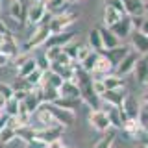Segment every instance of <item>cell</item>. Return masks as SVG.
<instances>
[{
    "instance_id": "d6a6232c",
    "label": "cell",
    "mask_w": 148,
    "mask_h": 148,
    "mask_svg": "<svg viewBox=\"0 0 148 148\" xmlns=\"http://www.w3.org/2000/svg\"><path fill=\"white\" fill-rule=\"evenodd\" d=\"M80 48H82V45L80 43H69L67 46H63V54L67 56V58H71L74 63H76V58H78V52H80Z\"/></svg>"
},
{
    "instance_id": "9c48e42d",
    "label": "cell",
    "mask_w": 148,
    "mask_h": 148,
    "mask_svg": "<svg viewBox=\"0 0 148 148\" xmlns=\"http://www.w3.org/2000/svg\"><path fill=\"white\" fill-rule=\"evenodd\" d=\"M76 35H78V32H74V30H71V32L67 30V32H61V34H52V35H50V39L46 41V48H48V46L63 48V46H67L69 43H72Z\"/></svg>"
},
{
    "instance_id": "f35d334b",
    "label": "cell",
    "mask_w": 148,
    "mask_h": 148,
    "mask_svg": "<svg viewBox=\"0 0 148 148\" xmlns=\"http://www.w3.org/2000/svg\"><path fill=\"white\" fill-rule=\"evenodd\" d=\"M108 6L113 8L120 17H126V11H124V6H122V0H108Z\"/></svg>"
},
{
    "instance_id": "7bdbcfd3",
    "label": "cell",
    "mask_w": 148,
    "mask_h": 148,
    "mask_svg": "<svg viewBox=\"0 0 148 148\" xmlns=\"http://www.w3.org/2000/svg\"><path fill=\"white\" fill-rule=\"evenodd\" d=\"M0 96H4L6 100H9L13 96V89L11 85H8V83H0Z\"/></svg>"
},
{
    "instance_id": "603a6c76",
    "label": "cell",
    "mask_w": 148,
    "mask_h": 148,
    "mask_svg": "<svg viewBox=\"0 0 148 148\" xmlns=\"http://www.w3.org/2000/svg\"><path fill=\"white\" fill-rule=\"evenodd\" d=\"M15 133H17V139H22V141H24V145H26V143H30V141H35V139H37V133H39V130H35L34 126L26 124V126L15 130Z\"/></svg>"
},
{
    "instance_id": "e0dca14e",
    "label": "cell",
    "mask_w": 148,
    "mask_h": 148,
    "mask_svg": "<svg viewBox=\"0 0 148 148\" xmlns=\"http://www.w3.org/2000/svg\"><path fill=\"white\" fill-rule=\"evenodd\" d=\"M130 50H132V48H130V46H126V45H119L117 48H111V50H104V52H102V54H104L106 58H108L109 61L113 63L115 67H117V65H119V63H120V61H122V59H124V58H126V56L130 54Z\"/></svg>"
},
{
    "instance_id": "7dc6e473",
    "label": "cell",
    "mask_w": 148,
    "mask_h": 148,
    "mask_svg": "<svg viewBox=\"0 0 148 148\" xmlns=\"http://www.w3.org/2000/svg\"><path fill=\"white\" fill-rule=\"evenodd\" d=\"M6 35H11V30H9L8 24L0 18V37H6Z\"/></svg>"
},
{
    "instance_id": "7c38bea8",
    "label": "cell",
    "mask_w": 148,
    "mask_h": 148,
    "mask_svg": "<svg viewBox=\"0 0 148 148\" xmlns=\"http://www.w3.org/2000/svg\"><path fill=\"white\" fill-rule=\"evenodd\" d=\"M59 96L61 98H69V100H82V92H80V87L74 80H67L63 82V85L59 87Z\"/></svg>"
},
{
    "instance_id": "8992f818",
    "label": "cell",
    "mask_w": 148,
    "mask_h": 148,
    "mask_svg": "<svg viewBox=\"0 0 148 148\" xmlns=\"http://www.w3.org/2000/svg\"><path fill=\"white\" fill-rule=\"evenodd\" d=\"M119 113H120V117H122V122L128 120V119H137L139 113H141V102H139L135 96L128 95L126 98H124L122 106L119 108Z\"/></svg>"
},
{
    "instance_id": "4316f807",
    "label": "cell",
    "mask_w": 148,
    "mask_h": 148,
    "mask_svg": "<svg viewBox=\"0 0 148 148\" xmlns=\"http://www.w3.org/2000/svg\"><path fill=\"white\" fill-rule=\"evenodd\" d=\"M120 18H122V17H120L113 8H109L108 4H106V6H104V26L106 28H111L113 24H117Z\"/></svg>"
},
{
    "instance_id": "9a60e30c",
    "label": "cell",
    "mask_w": 148,
    "mask_h": 148,
    "mask_svg": "<svg viewBox=\"0 0 148 148\" xmlns=\"http://www.w3.org/2000/svg\"><path fill=\"white\" fill-rule=\"evenodd\" d=\"M9 15H11V18L15 22H18V24H26V15H28L26 2H22V0L11 2V6H9Z\"/></svg>"
},
{
    "instance_id": "52a82bcc",
    "label": "cell",
    "mask_w": 148,
    "mask_h": 148,
    "mask_svg": "<svg viewBox=\"0 0 148 148\" xmlns=\"http://www.w3.org/2000/svg\"><path fill=\"white\" fill-rule=\"evenodd\" d=\"M128 96L126 89H113V91H104L100 95V102H104L109 108H120L124 98Z\"/></svg>"
},
{
    "instance_id": "83f0119b",
    "label": "cell",
    "mask_w": 148,
    "mask_h": 148,
    "mask_svg": "<svg viewBox=\"0 0 148 148\" xmlns=\"http://www.w3.org/2000/svg\"><path fill=\"white\" fill-rule=\"evenodd\" d=\"M18 113H21V102H17L11 96L9 100H6V106H4V115H8L9 119H15Z\"/></svg>"
},
{
    "instance_id": "30bf717a",
    "label": "cell",
    "mask_w": 148,
    "mask_h": 148,
    "mask_svg": "<svg viewBox=\"0 0 148 148\" xmlns=\"http://www.w3.org/2000/svg\"><path fill=\"white\" fill-rule=\"evenodd\" d=\"M111 32L115 34V37L120 41V39H128L130 35L133 34V26H132V18L130 17H122L117 24H113L109 28Z\"/></svg>"
},
{
    "instance_id": "4fadbf2b",
    "label": "cell",
    "mask_w": 148,
    "mask_h": 148,
    "mask_svg": "<svg viewBox=\"0 0 148 148\" xmlns=\"http://www.w3.org/2000/svg\"><path fill=\"white\" fill-rule=\"evenodd\" d=\"M137 59H139V56L133 52V50H130V54L126 56V58L120 61L117 67H115V71H117V76L120 78H124L126 74L130 72H133V67H135V63H137Z\"/></svg>"
},
{
    "instance_id": "60d3db41",
    "label": "cell",
    "mask_w": 148,
    "mask_h": 148,
    "mask_svg": "<svg viewBox=\"0 0 148 148\" xmlns=\"http://www.w3.org/2000/svg\"><path fill=\"white\" fill-rule=\"evenodd\" d=\"M137 120H139V124H141V130H145V132L148 133V111L146 109H141Z\"/></svg>"
},
{
    "instance_id": "f6af8a7d",
    "label": "cell",
    "mask_w": 148,
    "mask_h": 148,
    "mask_svg": "<svg viewBox=\"0 0 148 148\" xmlns=\"http://www.w3.org/2000/svg\"><path fill=\"white\" fill-rule=\"evenodd\" d=\"M89 52H91V48H89V46H87V45H82L80 52H78V58H76V63L80 65V63L83 61V59H85L87 56H89Z\"/></svg>"
},
{
    "instance_id": "db71d44e",
    "label": "cell",
    "mask_w": 148,
    "mask_h": 148,
    "mask_svg": "<svg viewBox=\"0 0 148 148\" xmlns=\"http://www.w3.org/2000/svg\"><path fill=\"white\" fill-rule=\"evenodd\" d=\"M143 102L148 104V82H146V85H145V92H143Z\"/></svg>"
},
{
    "instance_id": "8d00e7d4",
    "label": "cell",
    "mask_w": 148,
    "mask_h": 148,
    "mask_svg": "<svg viewBox=\"0 0 148 148\" xmlns=\"http://www.w3.org/2000/svg\"><path fill=\"white\" fill-rule=\"evenodd\" d=\"M9 85H11L13 91H26V92L32 91V85L26 82V78H17V80L13 82V83H9Z\"/></svg>"
},
{
    "instance_id": "c3c4849f",
    "label": "cell",
    "mask_w": 148,
    "mask_h": 148,
    "mask_svg": "<svg viewBox=\"0 0 148 148\" xmlns=\"http://www.w3.org/2000/svg\"><path fill=\"white\" fill-rule=\"evenodd\" d=\"M28 92H30V91H28ZM28 92H26V91H13V98H15L17 102H22V100L26 98Z\"/></svg>"
},
{
    "instance_id": "e575fe53",
    "label": "cell",
    "mask_w": 148,
    "mask_h": 148,
    "mask_svg": "<svg viewBox=\"0 0 148 148\" xmlns=\"http://www.w3.org/2000/svg\"><path fill=\"white\" fill-rule=\"evenodd\" d=\"M43 74H45L43 71H39V69H35V71H34V72L30 74V76L26 78V82H28V83L32 85V89H34V87H39V85H41V82H43Z\"/></svg>"
},
{
    "instance_id": "d6986e66",
    "label": "cell",
    "mask_w": 148,
    "mask_h": 148,
    "mask_svg": "<svg viewBox=\"0 0 148 148\" xmlns=\"http://www.w3.org/2000/svg\"><path fill=\"white\" fill-rule=\"evenodd\" d=\"M132 45H133V52L135 54H141V56H145L148 54V37L146 35H143L141 32H133L132 35Z\"/></svg>"
},
{
    "instance_id": "ac0fdd59",
    "label": "cell",
    "mask_w": 148,
    "mask_h": 148,
    "mask_svg": "<svg viewBox=\"0 0 148 148\" xmlns=\"http://www.w3.org/2000/svg\"><path fill=\"white\" fill-rule=\"evenodd\" d=\"M63 126H59V124H52V126L45 128V130H39V133H37V139H41L43 143L48 145L50 141H56V139H61V132H63Z\"/></svg>"
},
{
    "instance_id": "484cf974",
    "label": "cell",
    "mask_w": 148,
    "mask_h": 148,
    "mask_svg": "<svg viewBox=\"0 0 148 148\" xmlns=\"http://www.w3.org/2000/svg\"><path fill=\"white\" fill-rule=\"evenodd\" d=\"M122 130H124V133H126L128 137L135 139V135L141 132V124H139L137 119H128V120L122 122Z\"/></svg>"
},
{
    "instance_id": "91938a15",
    "label": "cell",
    "mask_w": 148,
    "mask_h": 148,
    "mask_svg": "<svg viewBox=\"0 0 148 148\" xmlns=\"http://www.w3.org/2000/svg\"><path fill=\"white\" fill-rule=\"evenodd\" d=\"M11 2H17V0H11Z\"/></svg>"
},
{
    "instance_id": "6da1fadb",
    "label": "cell",
    "mask_w": 148,
    "mask_h": 148,
    "mask_svg": "<svg viewBox=\"0 0 148 148\" xmlns=\"http://www.w3.org/2000/svg\"><path fill=\"white\" fill-rule=\"evenodd\" d=\"M50 35H52V32L48 30V26H45V24H39L34 30V34L30 35V39L24 43V46H21V52H24L28 54L30 50H35V48H39L41 45H46V41L50 39Z\"/></svg>"
},
{
    "instance_id": "f5cc1de1",
    "label": "cell",
    "mask_w": 148,
    "mask_h": 148,
    "mask_svg": "<svg viewBox=\"0 0 148 148\" xmlns=\"http://www.w3.org/2000/svg\"><path fill=\"white\" fill-rule=\"evenodd\" d=\"M9 61H11V59H9L6 54H2V52H0V67H6V65H8Z\"/></svg>"
},
{
    "instance_id": "6f0895ef",
    "label": "cell",
    "mask_w": 148,
    "mask_h": 148,
    "mask_svg": "<svg viewBox=\"0 0 148 148\" xmlns=\"http://www.w3.org/2000/svg\"><path fill=\"white\" fill-rule=\"evenodd\" d=\"M63 148H71V146H63Z\"/></svg>"
},
{
    "instance_id": "277c9868",
    "label": "cell",
    "mask_w": 148,
    "mask_h": 148,
    "mask_svg": "<svg viewBox=\"0 0 148 148\" xmlns=\"http://www.w3.org/2000/svg\"><path fill=\"white\" fill-rule=\"evenodd\" d=\"M46 109H48V113L52 115V119H54V122L56 124H59V126H63V128H69V126H72L74 124V111H69V109H61V108H56L54 104H46L45 106Z\"/></svg>"
},
{
    "instance_id": "ee69618b",
    "label": "cell",
    "mask_w": 148,
    "mask_h": 148,
    "mask_svg": "<svg viewBox=\"0 0 148 148\" xmlns=\"http://www.w3.org/2000/svg\"><path fill=\"white\" fill-rule=\"evenodd\" d=\"M92 91L96 92V95H102V92L106 91V87H104V83H102V78H92Z\"/></svg>"
},
{
    "instance_id": "5bb4252c",
    "label": "cell",
    "mask_w": 148,
    "mask_h": 148,
    "mask_svg": "<svg viewBox=\"0 0 148 148\" xmlns=\"http://www.w3.org/2000/svg\"><path fill=\"white\" fill-rule=\"evenodd\" d=\"M113 69H115V65L111 63L104 54H100L98 59H96L95 69H92V72H91V76H95V78H104V76H108V74H111V71H113Z\"/></svg>"
},
{
    "instance_id": "5b68a950",
    "label": "cell",
    "mask_w": 148,
    "mask_h": 148,
    "mask_svg": "<svg viewBox=\"0 0 148 148\" xmlns=\"http://www.w3.org/2000/svg\"><path fill=\"white\" fill-rule=\"evenodd\" d=\"M87 120H89L91 128L95 130V132H98V133H106V132L111 128V124H109V120H108V115H106V111L102 109V108L91 109V113H89V117H87Z\"/></svg>"
},
{
    "instance_id": "816d5d0a",
    "label": "cell",
    "mask_w": 148,
    "mask_h": 148,
    "mask_svg": "<svg viewBox=\"0 0 148 148\" xmlns=\"http://www.w3.org/2000/svg\"><path fill=\"white\" fill-rule=\"evenodd\" d=\"M8 124H9V117H8V115H0V132H2V130L4 128H6L8 126Z\"/></svg>"
},
{
    "instance_id": "74e56055",
    "label": "cell",
    "mask_w": 148,
    "mask_h": 148,
    "mask_svg": "<svg viewBox=\"0 0 148 148\" xmlns=\"http://www.w3.org/2000/svg\"><path fill=\"white\" fill-rule=\"evenodd\" d=\"M59 54H61V48H58V46H48V48H46V52H45V58L48 59L50 63H54L56 59H58Z\"/></svg>"
},
{
    "instance_id": "4dcf8cb0",
    "label": "cell",
    "mask_w": 148,
    "mask_h": 148,
    "mask_svg": "<svg viewBox=\"0 0 148 148\" xmlns=\"http://www.w3.org/2000/svg\"><path fill=\"white\" fill-rule=\"evenodd\" d=\"M98 52H95V50H91V52H89V56H87V58L85 59H83V61L80 63V67L83 69V71H85V72H92V69H95V65H96V59H98Z\"/></svg>"
},
{
    "instance_id": "44dd1931",
    "label": "cell",
    "mask_w": 148,
    "mask_h": 148,
    "mask_svg": "<svg viewBox=\"0 0 148 148\" xmlns=\"http://www.w3.org/2000/svg\"><path fill=\"white\" fill-rule=\"evenodd\" d=\"M100 32V39H102V45H104V50H111V48H117V46L120 45V41L115 37V34L109 30V28L106 26H100L98 28Z\"/></svg>"
},
{
    "instance_id": "b9f144b4",
    "label": "cell",
    "mask_w": 148,
    "mask_h": 148,
    "mask_svg": "<svg viewBox=\"0 0 148 148\" xmlns=\"http://www.w3.org/2000/svg\"><path fill=\"white\" fill-rule=\"evenodd\" d=\"M35 59H37V69H39V71H43V72H48L50 71L52 63H50L45 56H43V58H35Z\"/></svg>"
},
{
    "instance_id": "7a4b0ae2",
    "label": "cell",
    "mask_w": 148,
    "mask_h": 148,
    "mask_svg": "<svg viewBox=\"0 0 148 148\" xmlns=\"http://www.w3.org/2000/svg\"><path fill=\"white\" fill-rule=\"evenodd\" d=\"M76 21H78V13H72V11L56 13V15H52V18L48 22V30L52 34H61V32H67V28L72 26Z\"/></svg>"
},
{
    "instance_id": "680465c9",
    "label": "cell",
    "mask_w": 148,
    "mask_h": 148,
    "mask_svg": "<svg viewBox=\"0 0 148 148\" xmlns=\"http://www.w3.org/2000/svg\"><path fill=\"white\" fill-rule=\"evenodd\" d=\"M0 6H2V0H0Z\"/></svg>"
},
{
    "instance_id": "2e32d148",
    "label": "cell",
    "mask_w": 148,
    "mask_h": 148,
    "mask_svg": "<svg viewBox=\"0 0 148 148\" xmlns=\"http://www.w3.org/2000/svg\"><path fill=\"white\" fill-rule=\"evenodd\" d=\"M126 17H143V13L146 11L145 0H122Z\"/></svg>"
},
{
    "instance_id": "681fc988",
    "label": "cell",
    "mask_w": 148,
    "mask_h": 148,
    "mask_svg": "<svg viewBox=\"0 0 148 148\" xmlns=\"http://www.w3.org/2000/svg\"><path fill=\"white\" fill-rule=\"evenodd\" d=\"M139 32L148 37V17H143V24H141V28H139Z\"/></svg>"
},
{
    "instance_id": "ffe728a7",
    "label": "cell",
    "mask_w": 148,
    "mask_h": 148,
    "mask_svg": "<svg viewBox=\"0 0 148 148\" xmlns=\"http://www.w3.org/2000/svg\"><path fill=\"white\" fill-rule=\"evenodd\" d=\"M133 74H135V80L141 85H146L148 82V58H139L135 67H133Z\"/></svg>"
},
{
    "instance_id": "ba28073f",
    "label": "cell",
    "mask_w": 148,
    "mask_h": 148,
    "mask_svg": "<svg viewBox=\"0 0 148 148\" xmlns=\"http://www.w3.org/2000/svg\"><path fill=\"white\" fill-rule=\"evenodd\" d=\"M0 52L6 54L9 59H15L17 56H21V46H18L15 35H6V37H0Z\"/></svg>"
},
{
    "instance_id": "d590c367",
    "label": "cell",
    "mask_w": 148,
    "mask_h": 148,
    "mask_svg": "<svg viewBox=\"0 0 148 148\" xmlns=\"http://www.w3.org/2000/svg\"><path fill=\"white\" fill-rule=\"evenodd\" d=\"M54 106H56V108H61V109L74 111V109H76V100H69V98H61V96H59V98L54 102Z\"/></svg>"
},
{
    "instance_id": "11a10c76",
    "label": "cell",
    "mask_w": 148,
    "mask_h": 148,
    "mask_svg": "<svg viewBox=\"0 0 148 148\" xmlns=\"http://www.w3.org/2000/svg\"><path fill=\"white\" fill-rule=\"evenodd\" d=\"M4 106H6V98L0 96V113H4Z\"/></svg>"
},
{
    "instance_id": "f546056e",
    "label": "cell",
    "mask_w": 148,
    "mask_h": 148,
    "mask_svg": "<svg viewBox=\"0 0 148 148\" xmlns=\"http://www.w3.org/2000/svg\"><path fill=\"white\" fill-rule=\"evenodd\" d=\"M15 139H17V133H15V128H13L11 124H8V126L0 132V145H9V143H13Z\"/></svg>"
},
{
    "instance_id": "d4e9b609",
    "label": "cell",
    "mask_w": 148,
    "mask_h": 148,
    "mask_svg": "<svg viewBox=\"0 0 148 148\" xmlns=\"http://www.w3.org/2000/svg\"><path fill=\"white\" fill-rule=\"evenodd\" d=\"M35 69H37V59L35 58H28L21 67H17V78H28Z\"/></svg>"
},
{
    "instance_id": "ab89813d",
    "label": "cell",
    "mask_w": 148,
    "mask_h": 148,
    "mask_svg": "<svg viewBox=\"0 0 148 148\" xmlns=\"http://www.w3.org/2000/svg\"><path fill=\"white\" fill-rule=\"evenodd\" d=\"M133 141H137L141 148H148V133L145 132V130H141V132L135 135V139H133Z\"/></svg>"
},
{
    "instance_id": "3957f363",
    "label": "cell",
    "mask_w": 148,
    "mask_h": 148,
    "mask_svg": "<svg viewBox=\"0 0 148 148\" xmlns=\"http://www.w3.org/2000/svg\"><path fill=\"white\" fill-rule=\"evenodd\" d=\"M48 13L46 9V0H34L32 6L28 8V15H26V24L28 26H39L43 24V18Z\"/></svg>"
},
{
    "instance_id": "836d02e7",
    "label": "cell",
    "mask_w": 148,
    "mask_h": 148,
    "mask_svg": "<svg viewBox=\"0 0 148 148\" xmlns=\"http://www.w3.org/2000/svg\"><path fill=\"white\" fill-rule=\"evenodd\" d=\"M65 4H67V0H46V9H48V13L56 15V13H61Z\"/></svg>"
},
{
    "instance_id": "9f6ffc18",
    "label": "cell",
    "mask_w": 148,
    "mask_h": 148,
    "mask_svg": "<svg viewBox=\"0 0 148 148\" xmlns=\"http://www.w3.org/2000/svg\"><path fill=\"white\" fill-rule=\"evenodd\" d=\"M71 2H82V0H71Z\"/></svg>"
},
{
    "instance_id": "1f68e13d",
    "label": "cell",
    "mask_w": 148,
    "mask_h": 148,
    "mask_svg": "<svg viewBox=\"0 0 148 148\" xmlns=\"http://www.w3.org/2000/svg\"><path fill=\"white\" fill-rule=\"evenodd\" d=\"M115 139H117V135H115L113 132H106L104 137L98 139L92 148H111V146H113V143H115Z\"/></svg>"
},
{
    "instance_id": "bcb514c9",
    "label": "cell",
    "mask_w": 148,
    "mask_h": 148,
    "mask_svg": "<svg viewBox=\"0 0 148 148\" xmlns=\"http://www.w3.org/2000/svg\"><path fill=\"white\" fill-rule=\"evenodd\" d=\"M24 148H46V143H43L41 139H35V141H30L26 143Z\"/></svg>"
},
{
    "instance_id": "7402d4cb",
    "label": "cell",
    "mask_w": 148,
    "mask_h": 148,
    "mask_svg": "<svg viewBox=\"0 0 148 148\" xmlns=\"http://www.w3.org/2000/svg\"><path fill=\"white\" fill-rule=\"evenodd\" d=\"M87 46H89L91 50H95V52L102 54L104 52V45H102V39H100V32L98 28H92V30L89 32V35H87Z\"/></svg>"
},
{
    "instance_id": "cb8c5ba5",
    "label": "cell",
    "mask_w": 148,
    "mask_h": 148,
    "mask_svg": "<svg viewBox=\"0 0 148 148\" xmlns=\"http://www.w3.org/2000/svg\"><path fill=\"white\" fill-rule=\"evenodd\" d=\"M106 91H113V89H124V78L117 76V74H108L102 78Z\"/></svg>"
},
{
    "instance_id": "f907efd6",
    "label": "cell",
    "mask_w": 148,
    "mask_h": 148,
    "mask_svg": "<svg viewBox=\"0 0 148 148\" xmlns=\"http://www.w3.org/2000/svg\"><path fill=\"white\" fill-rule=\"evenodd\" d=\"M65 145H63V141L61 139H56V141H50L48 145H46V148H63Z\"/></svg>"
},
{
    "instance_id": "f1b7e54d",
    "label": "cell",
    "mask_w": 148,
    "mask_h": 148,
    "mask_svg": "<svg viewBox=\"0 0 148 148\" xmlns=\"http://www.w3.org/2000/svg\"><path fill=\"white\" fill-rule=\"evenodd\" d=\"M106 111V115H108V120H109V124L113 128H122V117H120V113H119V108H109L108 106V109H104Z\"/></svg>"
},
{
    "instance_id": "8fae6325",
    "label": "cell",
    "mask_w": 148,
    "mask_h": 148,
    "mask_svg": "<svg viewBox=\"0 0 148 148\" xmlns=\"http://www.w3.org/2000/svg\"><path fill=\"white\" fill-rule=\"evenodd\" d=\"M41 100H39V95H37V91L35 89H32L30 92L26 95V98L21 102V111H24V113H28L32 117V115L35 113L37 109L41 108Z\"/></svg>"
}]
</instances>
